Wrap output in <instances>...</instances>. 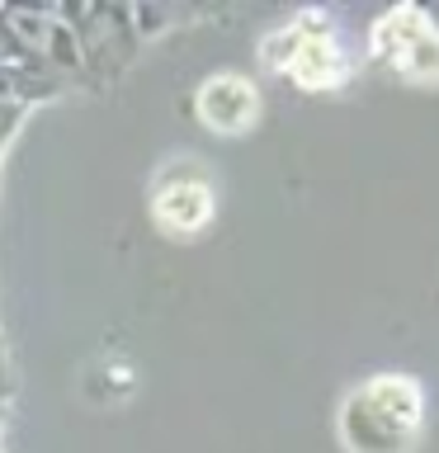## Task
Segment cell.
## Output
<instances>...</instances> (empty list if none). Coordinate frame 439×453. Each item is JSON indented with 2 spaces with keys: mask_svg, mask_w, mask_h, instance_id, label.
<instances>
[{
  "mask_svg": "<svg viewBox=\"0 0 439 453\" xmlns=\"http://www.w3.org/2000/svg\"><path fill=\"white\" fill-rule=\"evenodd\" d=\"M425 425V396L411 378L382 373L340 406V439L350 453H411Z\"/></svg>",
  "mask_w": 439,
  "mask_h": 453,
  "instance_id": "cell-1",
  "label": "cell"
},
{
  "mask_svg": "<svg viewBox=\"0 0 439 453\" xmlns=\"http://www.w3.org/2000/svg\"><path fill=\"white\" fill-rule=\"evenodd\" d=\"M265 62L289 71V76L297 85H307V90H331V85H340L350 71L340 42L326 34V24L317 14H303V19H293L289 28H279V34L265 42Z\"/></svg>",
  "mask_w": 439,
  "mask_h": 453,
  "instance_id": "cell-2",
  "label": "cell"
},
{
  "mask_svg": "<svg viewBox=\"0 0 439 453\" xmlns=\"http://www.w3.org/2000/svg\"><path fill=\"white\" fill-rule=\"evenodd\" d=\"M374 48L411 81H439V28L425 10H392L374 28Z\"/></svg>",
  "mask_w": 439,
  "mask_h": 453,
  "instance_id": "cell-3",
  "label": "cell"
},
{
  "mask_svg": "<svg viewBox=\"0 0 439 453\" xmlns=\"http://www.w3.org/2000/svg\"><path fill=\"white\" fill-rule=\"evenodd\" d=\"M151 212H156V222H161L166 232H175V236L198 232V226L212 218L208 180L194 175V170H175L170 180H161V189H156V198H151Z\"/></svg>",
  "mask_w": 439,
  "mask_h": 453,
  "instance_id": "cell-4",
  "label": "cell"
},
{
  "mask_svg": "<svg viewBox=\"0 0 439 453\" xmlns=\"http://www.w3.org/2000/svg\"><path fill=\"white\" fill-rule=\"evenodd\" d=\"M255 113H260V95H255V85L246 76L222 71V76H212L204 90H198V119L222 137L246 133V127L255 123Z\"/></svg>",
  "mask_w": 439,
  "mask_h": 453,
  "instance_id": "cell-5",
  "label": "cell"
}]
</instances>
